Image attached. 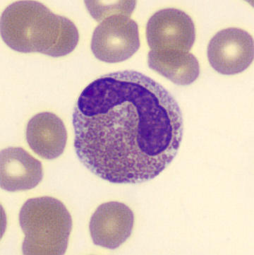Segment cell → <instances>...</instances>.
<instances>
[{"mask_svg": "<svg viewBox=\"0 0 254 255\" xmlns=\"http://www.w3.org/2000/svg\"><path fill=\"white\" fill-rule=\"evenodd\" d=\"M72 122L79 159L114 184L156 178L175 158L184 129L175 99L136 71L105 74L89 84Z\"/></svg>", "mask_w": 254, "mask_h": 255, "instance_id": "6da1fadb", "label": "cell"}, {"mask_svg": "<svg viewBox=\"0 0 254 255\" xmlns=\"http://www.w3.org/2000/svg\"><path fill=\"white\" fill-rule=\"evenodd\" d=\"M1 36L10 48L23 53L40 52L60 57L69 55L79 40L75 23L36 1H17L1 13Z\"/></svg>", "mask_w": 254, "mask_h": 255, "instance_id": "7a4b0ae2", "label": "cell"}, {"mask_svg": "<svg viewBox=\"0 0 254 255\" xmlns=\"http://www.w3.org/2000/svg\"><path fill=\"white\" fill-rule=\"evenodd\" d=\"M19 224L25 236L23 255L66 253L72 219L61 201L51 197L28 199L20 210Z\"/></svg>", "mask_w": 254, "mask_h": 255, "instance_id": "3957f363", "label": "cell"}, {"mask_svg": "<svg viewBox=\"0 0 254 255\" xmlns=\"http://www.w3.org/2000/svg\"><path fill=\"white\" fill-rule=\"evenodd\" d=\"M132 13H112L102 18L92 33L94 56L107 63H117L132 57L140 48L139 26Z\"/></svg>", "mask_w": 254, "mask_h": 255, "instance_id": "277c9868", "label": "cell"}, {"mask_svg": "<svg viewBox=\"0 0 254 255\" xmlns=\"http://www.w3.org/2000/svg\"><path fill=\"white\" fill-rule=\"evenodd\" d=\"M146 39L151 50L188 52L196 40L192 18L177 9L159 10L146 25Z\"/></svg>", "mask_w": 254, "mask_h": 255, "instance_id": "5b68a950", "label": "cell"}, {"mask_svg": "<svg viewBox=\"0 0 254 255\" xmlns=\"http://www.w3.org/2000/svg\"><path fill=\"white\" fill-rule=\"evenodd\" d=\"M207 55L210 65L218 73L224 75L241 73L253 62V37L241 28H225L210 40Z\"/></svg>", "mask_w": 254, "mask_h": 255, "instance_id": "8992f818", "label": "cell"}, {"mask_svg": "<svg viewBox=\"0 0 254 255\" xmlns=\"http://www.w3.org/2000/svg\"><path fill=\"white\" fill-rule=\"evenodd\" d=\"M134 224L130 208L121 202H109L97 208L90 218L89 230L95 246L114 250L129 239Z\"/></svg>", "mask_w": 254, "mask_h": 255, "instance_id": "52a82bcc", "label": "cell"}, {"mask_svg": "<svg viewBox=\"0 0 254 255\" xmlns=\"http://www.w3.org/2000/svg\"><path fill=\"white\" fill-rule=\"evenodd\" d=\"M43 177L40 160L21 147L1 150L0 155V185L8 192L35 188Z\"/></svg>", "mask_w": 254, "mask_h": 255, "instance_id": "ba28073f", "label": "cell"}, {"mask_svg": "<svg viewBox=\"0 0 254 255\" xmlns=\"http://www.w3.org/2000/svg\"><path fill=\"white\" fill-rule=\"evenodd\" d=\"M26 141L33 152L41 158L55 159L61 156L66 147V127L53 113H38L27 125Z\"/></svg>", "mask_w": 254, "mask_h": 255, "instance_id": "9c48e42d", "label": "cell"}, {"mask_svg": "<svg viewBox=\"0 0 254 255\" xmlns=\"http://www.w3.org/2000/svg\"><path fill=\"white\" fill-rule=\"evenodd\" d=\"M148 63L150 68L179 86L192 84L200 74L199 62L189 52L151 50Z\"/></svg>", "mask_w": 254, "mask_h": 255, "instance_id": "30bf717a", "label": "cell"}, {"mask_svg": "<svg viewBox=\"0 0 254 255\" xmlns=\"http://www.w3.org/2000/svg\"><path fill=\"white\" fill-rule=\"evenodd\" d=\"M87 8L90 11L92 17L97 21H100L102 18L118 12H129L132 13L135 9L136 1H119L116 4H102L98 1H85Z\"/></svg>", "mask_w": 254, "mask_h": 255, "instance_id": "8fae6325", "label": "cell"}]
</instances>
